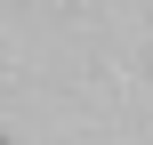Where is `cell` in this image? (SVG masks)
Masks as SVG:
<instances>
[{"label":"cell","instance_id":"cell-1","mask_svg":"<svg viewBox=\"0 0 153 145\" xmlns=\"http://www.w3.org/2000/svg\"><path fill=\"white\" fill-rule=\"evenodd\" d=\"M0 145H8V137H0Z\"/></svg>","mask_w":153,"mask_h":145}]
</instances>
